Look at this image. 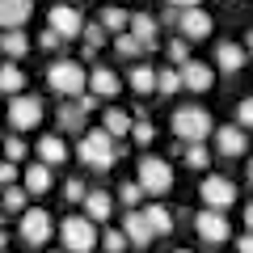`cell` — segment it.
Returning a JSON list of instances; mask_svg holds the SVG:
<instances>
[{
	"label": "cell",
	"mask_w": 253,
	"mask_h": 253,
	"mask_svg": "<svg viewBox=\"0 0 253 253\" xmlns=\"http://www.w3.org/2000/svg\"><path fill=\"white\" fill-rule=\"evenodd\" d=\"M114 46H118V55H126V59H131V55H139V51H144V46H139V42H135V38H131V34H118V38H114Z\"/></svg>",
	"instance_id": "74e56055"
},
{
	"label": "cell",
	"mask_w": 253,
	"mask_h": 253,
	"mask_svg": "<svg viewBox=\"0 0 253 253\" xmlns=\"http://www.w3.org/2000/svg\"><path fill=\"white\" fill-rule=\"evenodd\" d=\"M144 219H148V228H152V236H169V228H173V215L161 207V203H148Z\"/></svg>",
	"instance_id": "603a6c76"
},
{
	"label": "cell",
	"mask_w": 253,
	"mask_h": 253,
	"mask_svg": "<svg viewBox=\"0 0 253 253\" xmlns=\"http://www.w3.org/2000/svg\"><path fill=\"white\" fill-rule=\"evenodd\" d=\"M215 68H219V72H241V68H245V51H241V46H236V42H219L215 46Z\"/></svg>",
	"instance_id": "d6986e66"
},
{
	"label": "cell",
	"mask_w": 253,
	"mask_h": 253,
	"mask_svg": "<svg viewBox=\"0 0 253 253\" xmlns=\"http://www.w3.org/2000/svg\"><path fill=\"white\" fill-rule=\"evenodd\" d=\"M135 186L144 190V194H169V190H173V169H169V161H161V156H139V165H135Z\"/></svg>",
	"instance_id": "277c9868"
},
{
	"label": "cell",
	"mask_w": 253,
	"mask_h": 253,
	"mask_svg": "<svg viewBox=\"0 0 253 253\" xmlns=\"http://www.w3.org/2000/svg\"><path fill=\"white\" fill-rule=\"evenodd\" d=\"M46 84H51L59 97H84V89H89V68L76 59H55L51 68H46Z\"/></svg>",
	"instance_id": "6da1fadb"
},
{
	"label": "cell",
	"mask_w": 253,
	"mask_h": 253,
	"mask_svg": "<svg viewBox=\"0 0 253 253\" xmlns=\"http://www.w3.org/2000/svg\"><path fill=\"white\" fill-rule=\"evenodd\" d=\"M97 26L106 30V34H126V13H123V9H114V4H110V9H101Z\"/></svg>",
	"instance_id": "83f0119b"
},
{
	"label": "cell",
	"mask_w": 253,
	"mask_h": 253,
	"mask_svg": "<svg viewBox=\"0 0 253 253\" xmlns=\"http://www.w3.org/2000/svg\"><path fill=\"white\" fill-rule=\"evenodd\" d=\"M81 30H84L81 9H72V4H55V9H51V34H59V38H81Z\"/></svg>",
	"instance_id": "30bf717a"
},
{
	"label": "cell",
	"mask_w": 253,
	"mask_h": 253,
	"mask_svg": "<svg viewBox=\"0 0 253 253\" xmlns=\"http://www.w3.org/2000/svg\"><path fill=\"white\" fill-rule=\"evenodd\" d=\"M245 224H249V236H253V203L245 207Z\"/></svg>",
	"instance_id": "bcb514c9"
},
{
	"label": "cell",
	"mask_w": 253,
	"mask_h": 253,
	"mask_svg": "<svg viewBox=\"0 0 253 253\" xmlns=\"http://www.w3.org/2000/svg\"><path fill=\"white\" fill-rule=\"evenodd\" d=\"M131 139H135L139 148H148L156 139V131H152V123H144V118H139V123H131Z\"/></svg>",
	"instance_id": "4dcf8cb0"
},
{
	"label": "cell",
	"mask_w": 253,
	"mask_h": 253,
	"mask_svg": "<svg viewBox=\"0 0 253 253\" xmlns=\"http://www.w3.org/2000/svg\"><path fill=\"white\" fill-rule=\"evenodd\" d=\"M177 89H181L177 68H161V72H156V93H165V97H169V93H177Z\"/></svg>",
	"instance_id": "f546056e"
},
{
	"label": "cell",
	"mask_w": 253,
	"mask_h": 253,
	"mask_svg": "<svg viewBox=\"0 0 253 253\" xmlns=\"http://www.w3.org/2000/svg\"><path fill=\"white\" fill-rule=\"evenodd\" d=\"M236 253H253V236H236Z\"/></svg>",
	"instance_id": "f6af8a7d"
},
{
	"label": "cell",
	"mask_w": 253,
	"mask_h": 253,
	"mask_svg": "<svg viewBox=\"0 0 253 253\" xmlns=\"http://www.w3.org/2000/svg\"><path fill=\"white\" fill-rule=\"evenodd\" d=\"M34 13V0H0V30H17Z\"/></svg>",
	"instance_id": "9a60e30c"
},
{
	"label": "cell",
	"mask_w": 253,
	"mask_h": 253,
	"mask_svg": "<svg viewBox=\"0 0 253 253\" xmlns=\"http://www.w3.org/2000/svg\"><path fill=\"white\" fill-rule=\"evenodd\" d=\"M118 199H123V203H126V207L135 211V203H139V199H144V190H139V186H135V181H123V186H118Z\"/></svg>",
	"instance_id": "836d02e7"
},
{
	"label": "cell",
	"mask_w": 253,
	"mask_h": 253,
	"mask_svg": "<svg viewBox=\"0 0 253 253\" xmlns=\"http://www.w3.org/2000/svg\"><path fill=\"white\" fill-rule=\"evenodd\" d=\"M38 156H42L38 165L55 169V165H63V161H68V144H63L59 135H42V139H38Z\"/></svg>",
	"instance_id": "ac0fdd59"
},
{
	"label": "cell",
	"mask_w": 253,
	"mask_h": 253,
	"mask_svg": "<svg viewBox=\"0 0 253 253\" xmlns=\"http://www.w3.org/2000/svg\"><path fill=\"white\" fill-rule=\"evenodd\" d=\"M101 131H106L110 139L131 135V114H123V110H106V114H101Z\"/></svg>",
	"instance_id": "44dd1931"
},
{
	"label": "cell",
	"mask_w": 253,
	"mask_h": 253,
	"mask_svg": "<svg viewBox=\"0 0 253 253\" xmlns=\"http://www.w3.org/2000/svg\"><path fill=\"white\" fill-rule=\"evenodd\" d=\"M165 4H173V9H181V13H186V9H199V0H165Z\"/></svg>",
	"instance_id": "7bdbcfd3"
},
{
	"label": "cell",
	"mask_w": 253,
	"mask_h": 253,
	"mask_svg": "<svg viewBox=\"0 0 253 253\" xmlns=\"http://www.w3.org/2000/svg\"><path fill=\"white\" fill-rule=\"evenodd\" d=\"M177 30H181L186 42H203V38L211 34V17L203 9H186V13H181V21H177Z\"/></svg>",
	"instance_id": "4fadbf2b"
},
{
	"label": "cell",
	"mask_w": 253,
	"mask_h": 253,
	"mask_svg": "<svg viewBox=\"0 0 253 253\" xmlns=\"http://www.w3.org/2000/svg\"><path fill=\"white\" fill-rule=\"evenodd\" d=\"M194 232H199L207 245H224L228 236H232V232H228V219L219 215V211H207V207L194 215Z\"/></svg>",
	"instance_id": "9c48e42d"
},
{
	"label": "cell",
	"mask_w": 253,
	"mask_h": 253,
	"mask_svg": "<svg viewBox=\"0 0 253 253\" xmlns=\"http://www.w3.org/2000/svg\"><path fill=\"white\" fill-rule=\"evenodd\" d=\"M211 139H215V148H219L224 156H245V152H249V135H245L236 123L215 126V131H211Z\"/></svg>",
	"instance_id": "7c38bea8"
},
{
	"label": "cell",
	"mask_w": 253,
	"mask_h": 253,
	"mask_svg": "<svg viewBox=\"0 0 253 253\" xmlns=\"http://www.w3.org/2000/svg\"><path fill=\"white\" fill-rule=\"evenodd\" d=\"M211 131H215V123H211V114H207L203 106H181L177 114H173V135H177L186 148L203 144Z\"/></svg>",
	"instance_id": "7a4b0ae2"
},
{
	"label": "cell",
	"mask_w": 253,
	"mask_h": 253,
	"mask_svg": "<svg viewBox=\"0 0 253 253\" xmlns=\"http://www.w3.org/2000/svg\"><path fill=\"white\" fill-rule=\"evenodd\" d=\"M4 241H9V236H4V228H0V249H4Z\"/></svg>",
	"instance_id": "7dc6e473"
},
{
	"label": "cell",
	"mask_w": 253,
	"mask_h": 253,
	"mask_svg": "<svg viewBox=\"0 0 253 253\" xmlns=\"http://www.w3.org/2000/svg\"><path fill=\"white\" fill-rule=\"evenodd\" d=\"M118 232L126 236V245H152V228H148V219H144V211H126V219H123V228Z\"/></svg>",
	"instance_id": "5bb4252c"
},
{
	"label": "cell",
	"mask_w": 253,
	"mask_h": 253,
	"mask_svg": "<svg viewBox=\"0 0 253 253\" xmlns=\"http://www.w3.org/2000/svg\"><path fill=\"white\" fill-rule=\"evenodd\" d=\"M249 51H253V30H249Z\"/></svg>",
	"instance_id": "c3c4849f"
},
{
	"label": "cell",
	"mask_w": 253,
	"mask_h": 253,
	"mask_svg": "<svg viewBox=\"0 0 253 253\" xmlns=\"http://www.w3.org/2000/svg\"><path fill=\"white\" fill-rule=\"evenodd\" d=\"M76 156H81L89 169H101V173H106L110 165L118 161V148H114V139H110L106 131L97 126V131H84V135H81V148H76Z\"/></svg>",
	"instance_id": "3957f363"
},
{
	"label": "cell",
	"mask_w": 253,
	"mask_h": 253,
	"mask_svg": "<svg viewBox=\"0 0 253 253\" xmlns=\"http://www.w3.org/2000/svg\"><path fill=\"white\" fill-rule=\"evenodd\" d=\"M26 199H30V194H26L21 186H4V190H0V207L13 211V215H21V211H26Z\"/></svg>",
	"instance_id": "f1b7e54d"
},
{
	"label": "cell",
	"mask_w": 253,
	"mask_h": 253,
	"mask_svg": "<svg viewBox=\"0 0 253 253\" xmlns=\"http://www.w3.org/2000/svg\"><path fill=\"white\" fill-rule=\"evenodd\" d=\"M199 199L207 203V211H219V215H224V211L236 203V186L228 177H219V173H207L203 186H199Z\"/></svg>",
	"instance_id": "8992f818"
},
{
	"label": "cell",
	"mask_w": 253,
	"mask_h": 253,
	"mask_svg": "<svg viewBox=\"0 0 253 253\" xmlns=\"http://www.w3.org/2000/svg\"><path fill=\"white\" fill-rule=\"evenodd\" d=\"M51 232H55V224L46 211H21V241L26 245H46Z\"/></svg>",
	"instance_id": "ba28073f"
},
{
	"label": "cell",
	"mask_w": 253,
	"mask_h": 253,
	"mask_svg": "<svg viewBox=\"0 0 253 253\" xmlns=\"http://www.w3.org/2000/svg\"><path fill=\"white\" fill-rule=\"evenodd\" d=\"M9 123L17 126V131H30V126L42 123V101L30 97V93H21V97L9 101Z\"/></svg>",
	"instance_id": "52a82bcc"
},
{
	"label": "cell",
	"mask_w": 253,
	"mask_h": 253,
	"mask_svg": "<svg viewBox=\"0 0 253 253\" xmlns=\"http://www.w3.org/2000/svg\"><path fill=\"white\" fill-rule=\"evenodd\" d=\"M118 89H123V81L110 68H89V97H114Z\"/></svg>",
	"instance_id": "2e32d148"
},
{
	"label": "cell",
	"mask_w": 253,
	"mask_h": 253,
	"mask_svg": "<svg viewBox=\"0 0 253 253\" xmlns=\"http://www.w3.org/2000/svg\"><path fill=\"white\" fill-rule=\"evenodd\" d=\"M110 207H114V203H110L106 190H84V219H89V224L106 219V215H110Z\"/></svg>",
	"instance_id": "ffe728a7"
},
{
	"label": "cell",
	"mask_w": 253,
	"mask_h": 253,
	"mask_svg": "<svg viewBox=\"0 0 253 253\" xmlns=\"http://www.w3.org/2000/svg\"><path fill=\"white\" fill-rule=\"evenodd\" d=\"M21 181H26V194H42V190H51V169L46 165H30L26 173H21Z\"/></svg>",
	"instance_id": "7402d4cb"
},
{
	"label": "cell",
	"mask_w": 253,
	"mask_h": 253,
	"mask_svg": "<svg viewBox=\"0 0 253 253\" xmlns=\"http://www.w3.org/2000/svg\"><path fill=\"white\" fill-rule=\"evenodd\" d=\"M63 42V38L59 34H51V30H46V34H42V46H46V51H55V46H59Z\"/></svg>",
	"instance_id": "ee69618b"
},
{
	"label": "cell",
	"mask_w": 253,
	"mask_h": 253,
	"mask_svg": "<svg viewBox=\"0 0 253 253\" xmlns=\"http://www.w3.org/2000/svg\"><path fill=\"white\" fill-rule=\"evenodd\" d=\"M236 123H241V131H249V126H253V97H245L241 106H236Z\"/></svg>",
	"instance_id": "f35d334b"
},
{
	"label": "cell",
	"mask_w": 253,
	"mask_h": 253,
	"mask_svg": "<svg viewBox=\"0 0 253 253\" xmlns=\"http://www.w3.org/2000/svg\"><path fill=\"white\" fill-rule=\"evenodd\" d=\"M59 241H63V253H93L97 249V228L84 215H68L59 224Z\"/></svg>",
	"instance_id": "5b68a950"
},
{
	"label": "cell",
	"mask_w": 253,
	"mask_h": 253,
	"mask_svg": "<svg viewBox=\"0 0 253 253\" xmlns=\"http://www.w3.org/2000/svg\"><path fill=\"white\" fill-rule=\"evenodd\" d=\"M81 38H84V46H89V51H97V46L106 42V30L93 21V26H84V30H81Z\"/></svg>",
	"instance_id": "d6a6232c"
},
{
	"label": "cell",
	"mask_w": 253,
	"mask_h": 253,
	"mask_svg": "<svg viewBox=\"0 0 253 253\" xmlns=\"http://www.w3.org/2000/svg\"><path fill=\"white\" fill-rule=\"evenodd\" d=\"M186 165H190V169H207V165H211V156H207V148H203V144H194V148H186Z\"/></svg>",
	"instance_id": "1f68e13d"
},
{
	"label": "cell",
	"mask_w": 253,
	"mask_h": 253,
	"mask_svg": "<svg viewBox=\"0 0 253 253\" xmlns=\"http://www.w3.org/2000/svg\"><path fill=\"white\" fill-rule=\"evenodd\" d=\"M249 181H253V161H249Z\"/></svg>",
	"instance_id": "681fc988"
},
{
	"label": "cell",
	"mask_w": 253,
	"mask_h": 253,
	"mask_svg": "<svg viewBox=\"0 0 253 253\" xmlns=\"http://www.w3.org/2000/svg\"><path fill=\"white\" fill-rule=\"evenodd\" d=\"M126 34L135 38L139 46H156V17H148V13H135V17H126Z\"/></svg>",
	"instance_id": "e0dca14e"
},
{
	"label": "cell",
	"mask_w": 253,
	"mask_h": 253,
	"mask_svg": "<svg viewBox=\"0 0 253 253\" xmlns=\"http://www.w3.org/2000/svg\"><path fill=\"white\" fill-rule=\"evenodd\" d=\"M161 21H165V26H177V21H181V9H173V4H165Z\"/></svg>",
	"instance_id": "b9f144b4"
},
{
	"label": "cell",
	"mask_w": 253,
	"mask_h": 253,
	"mask_svg": "<svg viewBox=\"0 0 253 253\" xmlns=\"http://www.w3.org/2000/svg\"><path fill=\"white\" fill-rule=\"evenodd\" d=\"M21 89H26V72L21 68H0V93L21 97Z\"/></svg>",
	"instance_id": "484cf974"
},
{
	"label": "cell",
	"mask_w": 253,
	"mask_h": 253,
	"mask_svg": "<svg viewBox=\"0 0 253 253\" xmlns=\"http://www.w3.org/2000/svg\"><path fill=\"white\" fill-rule=\"evenodd\" d=\"M0 51L9 55V59H21V55L30 51V38L21 34V30H4V34H0Z\"/></svg>",
	"instance_id": "cb8c5ba5"
},
{
	"label": "cell",
	"mask_w": 253,
	"mask_h": 253,
	"mask_svg": "<svg viewBox=\"0 0 253 253\" xmlns=\"http://www.w3.org/2000/svg\"><path fill=\"white\" fill-rule=\"evenodd\" d=\"M4 156H9V161H13V165H17V161H21V156H26V144H21V139H17V135H9V139H4Z\"/></svg>",
	"instance_id": "ab89813d"
},
{
	"label": "cell",
	"mask_w": 253,
	"mask_h": 253,
	"mask_svg": "<svg viewBox=\"0 0 253 253\" xmlns=\"http://www.w3.org/2000/svg\"><path fill=\"white\" fill-rule=\"evenodd\" d=\"M63 203H84V181H76V177L63 181Z\"/></svg>",
	"instance_id": "e575fe53"
},
{
	"label": "cell",
	"mask_w": 253,
	"mask_h": 253,
	"mask_svg": "<svg viewBox=\"0 0 253 253\" xmlns=\"http://www.w3.org/2000/svg\"><path fill=\"white\" fill-rule=\"evenodd\" d=\"M169 59L173 63H190V42H186V38H173V42H169Z\"/></svg>",
	"instance_id": "8d00e7d4"
},
{
	"label": "cell",
	"mask_w": 253,
	"mask_h": 253,
	"mask_svg": "<svg viewBox=\"0 0 253 253\" xmlns=\"http://www.w3.org/2000/svg\"><path fill=\"white\" fill-rule=\"evenodd\" d=\"M59 126H63V131H81V126H84L81 101H63V106H59Z\"/></svg>",
	"instance_id": "4316f807"
},
{
	"label": "cell",
	"mask_w": 253,
	"mask_h": 253,
	"mask_svg": "<svg viewBox=\"0 0 253 253\" xmlns=\"http://www.w3.org/2000/svg\"><path fill=\"white\" fill-rule=\"evenodd\" d=\"M13 181H17V165H13V161H0V190L13 186Z\"/></svg>",
	"instance_id": "60d3db41"
},
{
	"label": "cell",
	"mask_w": 253,
	"mask_h": 253,
	"mask_svg": "<svg viewBox=\"0 0 253 253\" xmlns=\"http://www.w3.org/2000/svg\"><path fill=\"white\" fill-rule=\"evenodd\" d=\"M177 76H181V89H190V93H207L211 84H215V68H207V63H199V59L181 63Z\"/></svg>",
	"instance_id": "8fae6325"
},
{
	"label": "cell",
	"mask_w": 253,
	"mask_h": 253,
	"mask_svg": "<svg viewBox=\"0 0 253 253\" xmlns=\"http://www.w3.org/2000/svg\"><path fill=\"white\" fill-rule=\"evenodd\" d=\"M55 253H63V249H55Z\"/></svg>",
	"instance_id": "816d5d0a"
},
{
	"label": "cell",
	"mask_w": 253,
	"mask_h": 253,
	"mask_svg": "<svg viewBox=\"0 0 253 253\" xmlns=\"http://www.w3.org/2000/svg\"><path fill=\"white\" fill-rule=\"evenodd\" d=\"M177 253H190V249H177Z\"/></svg>",
	"instance_id": "f907efd6"
},
{
	"label": "cell",
	"mask_w": 253,
	"mask_h": 253,
	"mask_svg": "<svg viewBox=\"0 0 253 253\" xmlns=\"http://www.w3.org/2000/svg\"><path fill=\"white\" fill-rule=\"evenodd\" d=\"M126 84H131L135 93H156V68H144V63H139V68H131Z\"/></svg>",
	"instance_id": "d4e9b609"
},
{
	"label": "cell",
	"mask_w": 253,
	"mask_h": 253,
	"mask_svg": "<svg viewBox=\"0 0 253 253\" xmlns=\"http://www.w3.org/2000/svg\"><path fill=\"white\" fill-rule=\"evenodd\" d=\"M101 249H106V253H123L126 249V236L123 232H101Z\"/></svg>",
	"instance_id": "d590c367"
}]
</instances>
